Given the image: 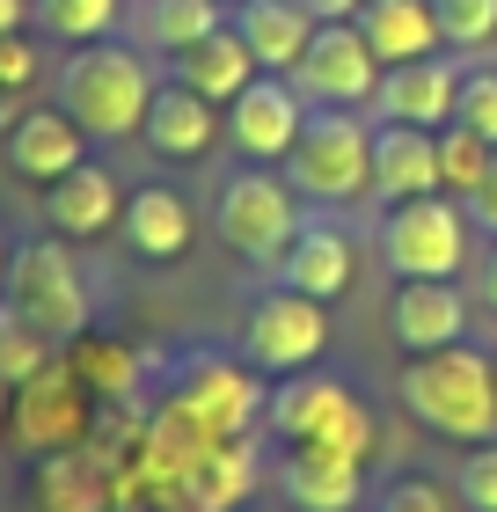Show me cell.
<instances>
[{
	"instance_id": "obj_1",
	"label": "cell",
	"mask_w": 497,
	"mask_h": 512,
	"mask_svg": "<svg viewBox=\"0 0 497 512\" xmlns=\"http://www.w3.org/2000/svg\"><path fill=\"white\" fill-rule=\"evenodd\" d=\"M154 59L139 52V44H74L59 66H52V103L74 118L96 147H117V139H132L139 125H147L154 110Z\"/></svg>"
},
{
	"instance_id": "obj_2",
	"label": "cell",
	"mask_w": 497,
	"mask_h": 512,
	"mask_svg": "<svg viewBox=\"0 0 497 512\" xmlns=\"http://www.w3.org/2000/svg\"><path fill=\"white\" fill-rule=\"evenodd\" d=\"M395 395L439 439H461V447L497 439V352H483V344H446V352L402 359Z\"/></svg>"
},
{
	"instance_id": "obj_3",
	"label": "cell",
	"mask_w": 497,
	"mask_h": 512,
	"mask_svg": "<svg viewBox=\"0 0 497 512\" xmlns=\"http://www.w3.org/2000/svg\"><path fill=\"white\" fill-rule=\"evenodd\" d=\"M264 432L278 447H344L359 461L381 454V425L359 403V388L344 374H322V366H300L278 388H264Z\"/></svg>"
},
{
	"instance_id": "obj_4",
	"label": "cell",
	"mask_w": 497,
	"mask_h": 512,
	"mask_svg": "<svg viewBox=\"0 0 497 512\" xmlns=\"http://www.w3.org/2000/svg\"><path fill=\"white\" fill-rule=\"evenodd\" d=\"M278 169H286V183L300 191V205H315V213L359 205L366 183H373V125H366V110H307L293 154L278 161Z\"/></svg>"
},
{
	"instance_id": "obj_5",
	"label": "cell",
	"mask_w": 497,
	"mask_h": 512,
	"mask_svg": "<svg viewBox=\"0 0 497 512\" xmlns=\"http://www.w3.org/2000/svg\"><path fill=\"white\" fill-rule=\"evenodd\" d=\"M300 220H307L300 191L286 183V169H264V161L227 169L220 191H212V235L256 271H278V256H286V242L300 235Z\"/></svg>"
},
{
	"instance_id": "obj_6",
	"label": "cell",
	"mask_w": 497,
	"mask_h": 512,
	"mask_svg": "<svg viewBox=\"0 0 497 512\" xmlns=\"http://www.w3.org/2000/svg\"><path fill=\"white\" fill-rule=\"evenodd\" d=\"M0 300H15V308L30 315L37 330L59 344V352L96 330V293H88V271H81V256L66 249L59 235H37V242H22V249L8 256Z\"/></svg>"
},
{
	"instance_id": "obj_7",
	"label": "cell",
	"mask_w": 497,
	"mask_h": 512,
	"mask_svg": "<svg viewBox=\"0 0 497 512\" xmlns=\"http://www.w3.org/2000/svg\"><path fill=\"white\" fill-rule=\"evenodd\" d=\"M373 249L395 278H461L476 264V220H468L461 198H410V205H388L381 227H373Z\"/></svg>"
},
{
	"instance_id": "obj_8",
	"label": "cell",
	"mask_w": 497,
	"mask_h": 512,
	"mask_svg": "<svg viewBox=\"0 0 497 512\" xmlns=\"http://www.w3.org/2000/svg\"><path fill=\"white\" fill-rule=\"evenodd\" d=\"M234 352H242L256 374L286 381L300 366H322L329 352V300L315 293H293V286H256L242 300V337H234Z\"/></svg>"
},
{
	"instance_id": "obj_9",
	"label": "cell",
	"mask_w": 497,
	"mask_h": 512,
	"mask_svg": "<svg viewBox=\"0 0 497 512\" xmlns=\"http://www.w3.org/2000/svg\"><path fill=\"white\" fill-rule=\"evenodd\" d=\"M88 425H96V395H88V381L74 374V359H52L44 374H30L15 388V403H8V447L22 461H37V454H59V447H81Z\"/></svg>"
},
{
	"instance_id": "obj_10",
	"label": "cell",
	"mask_w": 497,
	"mask_h": 512,
	"mask_svg": "<svg viewBox=\"0 0 497 512\" xmlns=\"http://www.w3.org/2000/svg\"><path fill=\"white\" fill-rule=\"evenodd\" d=\"M286 81L307 110H366L373 88H381V59L359 37V22H315V37H307Z\"/></svg>"
},
{
	"instance_id": "obj_11",
	"label": "cell",
	"mask_w": 497,
	"mask_h": 512,
	"mask_svg": "<svg viewBox=\"0 0 497 512\" xmlns=\"http://www.w3.org/2000/svg\"><path fill=\"white\" fill-rule=\"evenodd\" d=\"M461 52H432L410 66H381V88H373V125H417V132H446L461 103Z\"/></svg>"
},
{
	"instance_id": "obj_12",
	"label": "cell",
	"mask_w": 497,
	"mask_h": 512,
	"mask_svg": "<svg viewBox=\"0 0 497 512\" xmlns=\"http://www.w3.org/2000/svg\"><path fill=\"white\" fill-rule=\"evenodd\" d=\"M227 147L242 154V161H264V169H278V161L293 154V139L307 125V103L293 96V81L286 74H256L242 96L227 103Z\"/></svg>"
},
{
	"instance_id": "obj_13",
	"label": "cell",
	"mask_w": 497,
	"mask_h": 512,
	"mask_svg": "<svg viewBox=\"0 0 497 512\" xmlns=\"http://www.w3.org/2000/svg\"><path fill=\"white\" fill-rule=\"evenodd\" d=\"M271 491L293 512H359L366 505V461L344 447H278Z\"/></svg>"
},
{
	"instance_id": "obj_14",
	"label": "cell",
	"mask_w": 497,
	"mask_h": 512,
	"mask_svg": "<svg viewBox=\"0 0 497 512\" xmlns=\"http://www.w3.org/2000/svg\"><path fill=\"white\" fill-rule=\"evenodd\" d=\"M278 286H293V293H315V300H337L351 293V278H359V235L337 220V213H307L300 220V235L286 242V256H278Z\"/></svg>"
},
{
	"instance_id": "obj_15",
	"label": "cell",
	"mask_w": 497,
	"mask_h": 512,
	"mask_svg": "<svg viewBox=\"0 0 497 512\" xmlns=\"http://www.w3.org/2000/svg\"><path fill=\"white\" fill-rule=\"evenodd\" d=\"M388 337L402 344V359L468 344V293H461V278H395Z\"/></svg>"
},
{
	"instance_id": "obj_16",
	"label": "cell",
	"mask_w": 497,
	"mask_h": 512,
	"mask_svg": "<svg viewBox=\"0 0 497 512\" xmlns=\"http://www.w3.org/2000/svg\"><path fill=\"white\" fill-rule=\"evenodd\" d=\"M0 154H8V169L22 183H59L66 169L88 161V132L66 118L59 103H30V110H15L8 132H0Z\"/></svg>"
},
{
	"instance_id": "obj_17",
	"label": "cell",
	"mask_w": 497,
	"mask_h": 512,
	"mask_svg": "<svg viewBox=\"0 0 497 512\" xmlns=\"http://www.w3.org/2000/svg\"><path fill=\"white\" fill-rule=\"evenodd\" d=\"M125 220V183H117L103 161H81L59 183H44V227L59 242H96Z\"/></svg>"
},
{
	"instance_id": "obj_18",
	"label": "cell",
	"mask_w": 497,
	"mask_h": 512,
	"mask_svg": "<svg viewBox=\"0 0 497 512\" xmlns=\"http://www.w3.org/2000/svg\"><path fill=\"white\" fill-rule=\"evenodd\" d=\"M439 191V132H417V125H373V183L366 198L381 205H410V198H432Z\"/></svg>"
},
{
	"instance_id": "obj_19",
	"label": "cell",
	"mask_w": 497,
	"mask_h": 512,
	"mask_svg": "<svg viewBox=\"0 0 497 512\" xmlns=\"http://www.w3.org/2000/svg\"><path fill=\"white\" fill-rule=\"evenodd\" d=\"M30 505L37 512H117L125 491L88 447H59L30 461Z\"/></svg>"
},
{
	"instance_id": "obj_20",
	"label": "cell",
	"mask_w": 497,
	"mask_h": 512,
	"mask_svg": "<svg viewBox=\"0 0 497 512\" xmlns=\"http://www.w3.org/2000/svg\"><path fill=\"white\" fill-rule=\"evenodd\" d=\"M139 139H147V154H161V161H205L212 139H227V125H220V103H205L198 88L161 81Z\"/></svg>"
},
{
	"instance_id": "obj_21",
	"label": "cell",
	"mask_w": 497,
	"mask_h": 512,
	"mask_svg": "<svg viewBox=\"0 0 497 512\" xmlns=\"http://www.w3.org/2000/svg\"><path fill=\"white\" fill-rule=\"evenodd\" d=\"M117 235H125L132 256H147V264H176V256L191 249V235H198V213H191L183 191H169V183H139V191H125Z\"/></svg>"
},
{
	"instance_id": "obj_22",
	"label": "cell",
	"mask_w": 497,
	"mask_h": 512,
	"mask_svg": "<svg viewBox=\"0 0 497 512\" xmlns=\"http://www.w3.org/2000/svg\"><path fill=\"white\" fill-rule=\"evenodd\" d=\"M227 22L242 30V44L256 52L264 74H293V59L307 52V37H315V8H307V0H234Z\"/></svg>"
},
{
	"instance_id": "obj_23",
	"label": "cell",
	"mask_w": 497,
	"mask_h": 512,
	"mask_svg": "<svg viewBox=\"0 0 497 512\" xmlns=\"http://www.w3.org/2000/svg\"><path fill=\"white\" fill-rule=\"evenodd\" d=\"M351 22H359V37L373 44V59H381V66H410V59L446 52L432 0H359V15H351Z\"/></svg>"
},
{
	"instance_id": "obj_24",
	"label": "cell",
	"mask_w": 497,
	"mask_h": 512,
	"mask_svg": "<svg viewBox=\"0 0 497 512\" xmlns=\"http://www.w3.org/2000/svg\"><path fill=\"white\" fill-rule=\"evenodd\" d=\"M256 74H264V66H256V52L242 44V30H234V22H227V30H212V37H198L191 52H176V59H169V81L198 88V96H205V103H220V110L242 96Z\"/></svg>"
},
{
	"instance_id": "obj_25",
	"label": "cell",
	"mask_w": 497,
	"mask_h": 512,
	"mask_svg": "<svg viewBox=\"0 0 497 512\" xmlns=\"http://www.w3.org/2000/svg\"><path fill=\"white\" fill-rule=\"evenodd\" d=\"M125 22H132V37H139L147 59H176V52H191L198 37L227 30V0H132Z\"/></svg>"
},
{
	"instance_id": "obj_26",
	"label": "cell",
	"mask_w": 497,
	"mask_h": 512,
	"mask_svg": "<svg viewBox=\"0 0 497 512\" xmlns=\"http://www.w3.org/2000/svg\"><path fill=\"white\" fill-rule=\"evenodd\" d=\"M66 359H74V374L88 381V395H96V403L147 395V359H139L132 344H117V337H96V330H88L81 344H66Z\"/></svg>"
},
{
	"instance_id": "obj_27",
	"label": "cell",
	"mask_w": 497,
	"mask_h": 512,
	"mask_svg": "<svg viewBox=\"0 0 497 512\" xmlns=\"http://www.w3.org/2000/svg\"><path fill=\"white\" fill-rule=\"evenodd\" d=\"M125 8L132 0H30V30L74 52V44H103L110 30H125Z\"/></svg>"
},
{
	"instance_id": "obj_28",
	"label": "cell",
	"mask_w": 497,
	"mask_h": 512,
	"mask_svg": "<svg viewBox=\"0 0 497 512\" xmlns=\"http://www.w3.org/2000/svg\"><path fill=\"white\" fill-rule=\"evenodd\" d=\"M52 359H59V344L44 337L37 322L15 308V300H0V381H8V388H22L30 374H44Z\"/></svg>"
},
{
	"instance_id": "obj_29",
	"label": "cell",
	"mask_w": 497,
	"mask_h": 512,
	"mask_svg": "<svg viewBox=\"0 0 497 512\" xmlns=\"http://www.w3.org/2000/svg\"><path fill=\"white\" fill-rule=\"evenodd\" d=\"M446 52L461 59H490L497 52V0H432Z\"/></svg>"
},
{
	"instance_id": "obj_30",
	"label": "cell",
	"mask_w": 497,
	"mask_h": 512,
	"mask_svg": "<svg viewBox=\"0 0 497 512\" xmlns=\"http://www.w3.org/2000/svg\"><path fill=\"white\" fill-rule=\"evenodd\" d=\"M490 154H497L490 139H476L468 125H446V132H439V191H446V198H468V191L483 183Z\"/></svg>"
},
{
	"instance_id": "obj_31",
	"label": "cell",
	"mask_w": 497,
	"mask_h": 512,
	"mask_svg": "<svg viewBox=\"0 0 497 512\" xmlns=\"http://www.w3.org/2000/svg\"><path fill=\"white\" fill-rule=\"evenodd\" d=\"M454 125H468L476 139H490V147H497V59H468V66H461Z\"/></svg>"
},
{
	"instance_id": "obj_32",
	"label": "cell",
	"mask_w": 497,
	"mask_h": 512,
	"mask_svg": "<svg viewBox=\"0 0 497 512\" xmlns=\"http://www.w3.org/2000/svg\"><path fill=\"white\" fill-rule=\"evenodd\" d=\"M454 498H461V512H497V439H483V447L461 454Z\"/></svg>"
},
{
	"instance_id": "obj_33",
	"label": "cell",
	"mask_w": 497,
	"mask_h": 512,
	"mask_svg": "<svg viewBox=\"0 0 497 512\" xmlns=\"http://www.w3.org/2000/svg\"><path fill=\"white\" fill-rule=\"evenodd\" d=\"M373 512H454V505H446V491L432 476H388L373 491Z\"/></svg>"
},
{
	"instance_id": "obj_34",
	"label": "cell",
	"mask_w": 497,
	"mask_h": 512,
	"mask_svg": "<svg viewBox=\"0 0 497 512\" xmlns=\"http://www.w3.org/2000/svg\"><path fill=\"white\" fill-rule=\"evenodd\" d=\"M37 74H44V52H37V44L22 37V30H15V37H0V96H15V88H30Z\"/></svg>"
},
{
	"instance_id": "obj_35",
	"label": "cell",
	"mask_w": 497,
	"mask_h": 512,
	"mask_svg": "<svg viewBox=\"0 0 497 512\" xmlns=\"http://www.w3.org/2000/svg\"><path fill=\"white\" fill-rule=\"evenodd\" d=\"M461 205H468V220H476V235H483V242H497V154H490L483 183H476V191H468Z\"/></svg>"
},
{
	"instance_id": "obj_36",
	"label": "cell",
	"mask_w": 497,
	"mask_h": 512,
	"mask_svg": "<svg viewBox=\"0 0 497 512\" xmlns=\"http://www.w3.org/2000/svg\"><path fill=\"white\" fill-rule=\"evenodd\" d=\"M476 300L497 315V242H483V256H476Z\"/></svg>"
},
{
	"instance_id": "obj_37",
	"label": "cell",
	"mask_w": 497,
	"mask_h": 512,
	"mask_svg": "<svg viewBox=\"0 0 497 512\" xmlns=\"http://www.w3.org/2000/svg\"><path fill=\"white\" fill-rule=\"evenodd\" d=\"M307 8H315V22H351V15H359V0H307Z\"/></svg>"
},
{
	"instance_id": "obj_38",
	"label": "cell",
	"mask_w": 497,
	"mask_h": 512,
	"mask_svg": "<svg viewBox=\"0 0 497 512\" xmlns=\"http://www.w3.org/2000/svg\"><path fill=\"white\" fill-rule=\"evenodd\" d=\"M30 22V0H0V37H15Z\"/></svg>"
},
{
	"instance_id": "obj_39",
	"label": "cell",
	"mask_w": 497,
	"mask_h": 512,
	"mask_svg": "<svg viewBox=\"0 0 497 512\" xmlns=\"http://www.w3.org/2000/svg\"><path fill=\"white\" fill-rule=\"evenodd\" d=\"M8 403H15V388H8V381H0V432H8Z\"/></svg>"
},
{
	"instance_id": "obj_40",
	"label": "cell",
	"mask_w": 497,
	"mask_h": 512,
	"mask_svg": "<svg viewBox=\"0 0 497 512\" xmlns=\"http://www.w3.org/2000/svg\"><path fill=\"white\" fill-rule=\"evenodd\" d=\"M8 256H15V249H8V235H0V278H8Z\"/></svg>"
},
{
	"instance_id": "obj_41",
	"label": "cell",
	"mask_w": 497,
	"mask_h": 512,
	"mask_svg": "<svg viewBox=\"0 0 497 512\" xmlns=\"http://www.w3.org/2000/svg\"><path fill=\"white\" fill-rule=\"evenodd\" d=\"M227 8H234V0H227Z\"/></svg>"
},
{
	"instance_id": "obj_42",
	"label": "cell",
	"mask_w": 497,
	"mask_h": 512,
	"mask_svg": "<svg viewBox=\"0 0 497 512\" xmlns=\"http://www.w3.org/2000/svg\"><path fill=\"white\" fill-rule=\"evenodd\" d=\"M490 59H497V52H490Z\"/></svg>"
}]
</instances>
